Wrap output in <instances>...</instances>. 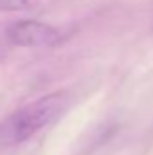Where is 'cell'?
Wrapping results in <instances>:
<instances>
[{
  "mask_svg": "<svg viewBox=\"0 0 153 155\" xmlns=\"http://www.w3.org/2000/svg\"><path fill=\"white\" fill-rule=\"evenodd\" d=\"M7 40L18 47H52L61 41V33L38 20H18L7 29Z\"/></svg>",
  "mask_w": 153,
  "mask_h": 155,
  "instance_id": "obj_2",
  "label": "cell"
},
{
  "mask_svg": "<svg viewBox=\"0 0 153 155\" xmlns=\"http://www.w3.org/2000/svg\"><path fill=\"white\" fill-rule=\"evenodd\" d=\"M67 105L69 94L65 90H58L11 112L0 121V144L15 146L25 143L56 117L61 116Z\"/></svg>",
  "mask_w": 153,
  "mask_h": 155,
  "instance_id": "obj_1",
  "label": "cell"
},
{
  "mask_svg": "<svg viewBox=\"0 0 153 155\" xmlns=\"http://www.w3.org/2000/svg\"><path fill=\"white\" fill-rule=\"evenodd\" d=\"M33 4V0H0V9L4 11H15V9H25Z\"/></svg>",
  "mask_w": 153,
  "mask_h": 155,
  "instance_id": "obj_3",
  "label": "cell"
}]
</instances>
